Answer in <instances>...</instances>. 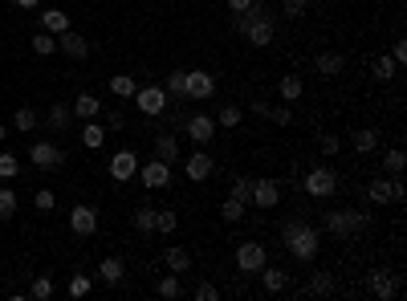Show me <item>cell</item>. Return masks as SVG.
Instances as JSON below:
<instances>
[{
  "mask_svg": "<svg viewBox=\"0 0 407 301\" xmlns=\"http://www.w3.org/2000/svg\"><path fill=\"white\" fill-rule=\"evenodd\" d=\"M53 204H57V200H53V191H49V187H41V191L33 196V208H37V212H53Z\"/></svg>",
  "mask_w": 407,
  "mask_h": 301,
  "instance_id": "obj_48",
  "label": "cell"
},
{
  "mask_svg": "<svg viewBox=\"0 0 407 301\" xmlns=\"http://www.w3.org/2000/svg\"><path fill=\"white\" fill-rule=\"evenodd\" d=\"M208 175H212V155H208V151L187 155V179H191V183H204Z\"/></svg>",
  "mask_w": 407,
  "mask_h": 301,
  "instance_id": "obj_19",
  "label": "cell"
},
{
  "mask_svg": "<svg viewBox=\"0 0 407 301\" xmlns=\"http://www.w3.org/2000/svg\"><path fill=\"white\" fill-rule=\"evenodd\" d=\"M212 94H216V82H212V74H208V70H187V98L208 102Z\"/></svg>",
  "mask_w": 407,
  "mask_h": 301,
  "instance_id": "obj_11",
  "label": "cell"
},
{
  "mask_svg": "<svg viewBox=\"0 0 407 301\" xmlns=\"http://www.w3.org/2000/svg\"><path fill=\"white\" fill-rule=\"evenodd\" d=\"M317 151L322 155H338L342 151V138L338 134H317Z\"/></svg>",
  "mask_w": 407,
  "mask_h": 301,
  "instance_id": "obj_43",
  "label": "cell"
},
{
  "mask_svg": "<svg viewBox=\"0 0 407 301\" xmlns=\"http://www.w3.org/2000/svg\"><path fill=\"white\" fill-rule=\"evenodd\" d=\"M261 264H269L265 245H257V240H240V249H236V269H240V273H261Z\"/></svg>",
  "mask_w": 407,
  "mask_h": 301,
  "instance_id": "obj_7",
  "label": "cell"
},
{
  "mask_svg": "<svg viewBox=\"0 0 407 301\" xmlns=\"http://www.w3.org/2000/svg\"><path fill=\"white\" fill-rule=\"evenodd\" d=\"M12 4H17V8H37L41 0H12Z\"/></svg>",
  "mask_w": 407,
  "mask_h": 301,
  "instance_id": "obj_54",
  "label": "cell"
},
{
  "mask_svg": "<svg viewBox=\"0 0 407 301\" xmlns=\"http://www.w3.org/2000/svg\"><path fill=\"white\" fill-rule=\"evenodd\" d=\"M232 29H236V33H244L253 49H265V45H273L277 21H273V12L265 8V4H257V0H253L244 12H232Z\"/></svg>",
  "mask_w": 407,
  "mask_h": 301,
  "instance_id": "obj_1",
  "label": "cell"
},
{
  "mask_svg": "<svg viewBox=\"0 0 407 301\" xmlns=\"http://www.w3.org/2000/svg\"><path fill=\"white\" fill-rule=\"evenodd\" d=\"M45 123H49V130H57V134H61V130H70V123H74V110L57 102V106L45 114Z\"/></svg>",
  "mask_w": 407,
  "mask_h": 301,
  "instance_id": "obj_27",
  "label": "cell"
},
{
  "mask_svg": "<svg viewBox=\"0 0 407 301\" xmlns=\"http://www.w3.org/2000/svg\"><path fill=\"white\" fill-rule=\"evenodd\" d=\"M314 70L322 74V78H338V74L346 70V57H342V53H334V49H330V53H317Z\"/></svg>",
  "mask_w": 407,
  "mask_h": 301,
  "instance_id": "obj_17",
  "label": "cell"
},
{
  "mask_svg": "<svg viewBox=\"0 0 407 301\" xmlns=\"http://www.w3.org/2000/svg\"><path fill=\"white\" fill-rule=\"evenodd\" d=\"M163 90H167V98H180V102H187V70H176V74H167Z\"/></svg>",
  "mask_w": 407,
  "mask_h": 301,
  "instance_id": "obj_28",
  "label": "cell"
},
{
  "mask_svg": "<svg viewBox=\"0 0 407 301\" xmlns=\"http://www.w3.org/2000/svg\"><path fill=\"white\" fill-rule=\"evenodd\" d=\"M33 53H41V57H49V53H57V37H53V33H45V29H41V33H33Z\"/></svg>",
  "mask_w": 407,
  "mask_h": 301,
  "instance_id": "obj_34",
  "label": "cell"
},
{
  "mask_svg": "<svg viewBox=\"0 0 407 301\" xmlns=\"http://www.w3.org/2000/svg\"><path fill=\"white\" fill-rule=\"evenodd\" d=\"M371 293L383 301H391L399 293V277L395 273H387V269H379V273H371Z\"/></svg>",
  "mask_w": 407,
  "mask_h": 301,
  "instance_id": "obj_16",
  "label": "cell"
},
{
  "mask_svg": "<svg viewBox=\"0 0 407 301\" xmlns=\"http://www.w3.org/2000/svg\"><path fill=\"white\" fill-rule=\"evenodd\" d=\"M366 200L371 204H395V175H375L366 183Z\"/></svg>",
  "mask_w": 407,
  "mask_h": 301,
  "instance_id": "obj_12",
  "label": "cell"
},
{
  "mask_svg": "<svg viewBox=\"0 0 407 301\" xmlns=\"http://www.w3.org/2000/svg\"><path fill=\"white\" fill-rule=\"evenodd\" d=\"M163 264L183 277V273H191V253H187V249H167V253H163Z\"/></svg>",
  "mask_w": 407,
  "mask_h": 301,
  "instance_id": "obj_24",
  "label": "cell"
},
{
  "mask_svg": "<svg viewBox=\"0 0 407 301\" xmlns=\"http://www.w3.org/2000/svg\"><path fill=\"white\" fill-rule=\"evenodd\" d=\"M138 172V159L135 151H118V155H110V179H118V183H131Z\"/></svg>",
  "mask_w": 407,
  "mask_h": 301,
  "instance_id": "obj_14",
  "label": "cell"
},
{
  "mask_svg": "<svg viewBox=\"0 0 407 301\" xmlns=\"http://www.w3.org/2000/svg\"><path fill=\"white\" fill-rule=\"evenodd\" d=\"M375 147H379V130H375V127L351 130V151H359V155H371Z\"/></svg>",
  "mask_w": 407,
  "mask_h": 301,
  "instance_id": "obj_20",
  "label": "cell"
},
{
  "mask_svg": "<svg viewBox=\"0 0 407 301\" xmlns=\"http://www.w3.org/2000/svg\"><path fill=\"white\" fill-rule=\"evenodd\" d=\"M371 224V216L366 212H355V208H338V212H326V232L334 236V240H351L355 232H362Z\"/></svg>",
  "mask_w": 407,
  "mask_h": 301,
  "instance_id": "obj_3",
  "label": "cell"
},
{
  "mask_svg": "<svg viewBox=\"0 0 407 301\" xmlns=\"http://www.w3.org/2000/svg\"><path fill=\"white\" fill-rule=\"evenodd\" d=\"M29 163H33L37 172H57V167L65 163V151H61L57 143H33V151H29Z\"/></svg>",
  "mask_w": 407,
  "mask_h": 301,
  "instance_id": "obj_6",
  "label": "cell"
},
{
  "mask_svg": "<svg viewBox=\"0 0 407 301\" xmlns=\"http://www.w3.org/2000/svg\"><path fill=\"white\" fill-rule=\"evenodd\" d=\"M249 4H253V0H228V8H232V12H244Z\"/></svg>",
  "mask_w": 407,
  "mask_h": 301,
  "instance_id": "obj_53",
  "label": "cell"
},
{
  "mask_svg": "<svg viewBox=\"0 0 407 301\" xmlns=\"http://www.w3.org/2000/svg\"><path fill=\"white\" fill-rule=\"evenodd\" d=\"M123 273H127V269H123V260H118V257H106L102 264H98V277H102L106 285H118V281H123Z\"/></svg>",
  "mask_w": 407,
  "mask_h": 301,
  "instance_id": "obj_29",
  "label": "cell"
},
{
  "mask_svg": "<svg viewBox=\"0 0 407 301\" xmlns=\"http://www.w3.org/2000/svg\"><path fill=\"white\" fill-rule=\"evenodd\" d=\"M310 293H314V298H330V293H334V281H330L326 273H314V277H310Z\"/></svg>",
  "mask_w": 407,
  "mask_h": 301,
  "instance_id": "obj_39",
  "label": "cell"
},
{
  "mask_svg": "<svg viewBox=\"0 0 407 301\" xmlns=\"http://www.w3.org/2000/svg\"><path fill=\"white\" fill-rule=\"evenodd\" d=\"M135 228L138 232H155V208H135Z\"/></svg>",
  "mask_w": 407,
  "mask_h": 301,
  "instance_id": "obj_42",
  "label": "cell"
},
{
  "mask_svg": "<svg viewBox=\"0 0 407 301\" xmlns=\"http://www.w3.org/2000/svg\"><path fill=\"white\" fill-rule=\"evenodd\" d=\"M232 196H236L240 204H249V208H253V179L236 175V179H232Z\"/></svg>",
  "mask_w": 407,
  "mask_h": 301,
  "instance_id": "obj_38",
  "label": "cell"
},
{
  "mask_svg": "<svg viewBox=\"0 0 407 301\" xmlns=\"http://www.w3.org/2000/svg\"><path fill=\"white\" fill-rule=\"evenodd\" d=\"M12 127L17 130H33L37 127V114H33V110H12Z\"/></svg>",
  "mask_w": 407,
  "mask_h": 301,
  "instance_id": "obj_44",
  "label": "cell"
},
{
  "mask_svg": "<svg viewBox=\"0 0 407 301\" xmlns=\"http://www.w3.org/2000/svg\"><path fill=\"white\" fill-rule=\"evenodd\" d=\"M12 212H17V191L4 187V191H0V220H8Z\"/></svg>",
  "mask_w": 407,
  "mask_h": 301,
  "instance_id": "obj_46",
  "label": "cell"
},
{
  "mask_svg": "<svg viewBox=\"0 0 407 301\" xmlns=\"http://www.w3.org/2000/svg\"><path fill=\"white\" fill-rule=\"evenodd\" d=\"M281 240H285V249L293 253V260H302V264H310V260H317V228L314 224H306V220H285L281 224Z\"/></svg>",
  "mask_w": 407,
  "mask_h": 301,
  "instance_id": "obj_2",
  "label": "cell"
},
{
  "mask_svg": "<svg viewBox=\"0 0 407 301\" xmlns=\"http://www.w3.org/2000/svg\"><path fill=\"white\" fill-rule=\"evenodd\" d=\"M240 118H244L240 106H220V127H240Z\"/></svg>",
  "mask_w": 407,
  "mask_h": 301,
  "instance_id": "obj_45",
  "label": "cell"
},
{
  "mask_svg": "<svg viewBox=\"0 0 407 301\" xmlns=\"http://www.w3.org/2000/svg\"><path fill=\"white\" fill-rule=\"evenodd\" d=\"M261 281H265V289H269V293H285V285H289V273L261 264Z\"/></svg>",
  "mask_w": 407,
  "mask_h": 301,
  "instance_id": "obj_25",
  "label": "cell"
},
{
  "mask_svg": "<svg viewBox=\"0 0 407 301\" xmlns=\"http://www.w3.org/2000/svg\"><path fill=\"white\" fill-rule=\"evenodd\" d=\"M253 114L269 118V123H277V127H289V123H293V110H285V106H269V102H261V98H253Z\"/></svg>",
  "mask_w": 407,
  "mask_h": 301,
  "instance_id": "obj_18",
  "label": "cell"
},
{
  "mask_svg": "<svg viewBox=\"0 0 407 301\" xmlns=\"http://www.w3.org/2000/svg\"><path fill=\"white\" fill-rule=\"evenodd\" d=\"M41 29H45V33H53V37H61V33L70 29V12H61V8H49V12H41Z\"/></svg>",
  "mask_w": 407,
  "mask_h": 301,
  "instance_id": "obj_22",
  "label": "cell"
},
{
  "mask_svg": "<svg viewBox=\"0 0 407 301\" xmlns=\"http://www.w3.org/2000/svg\"><path fill=\"white\" fill-rule=\"evenodd\" d=\"M244 208H249V204H240L236 196H228L225 204H220V216H225L228 224H236V220H244Z\"/></svg>",
  "mask_w": 407,
  "mask_h": 301,
  "instance_id": "obj_36",
  "label": "cell"
},
{
  "mask_svg": "<svg viewBox=\"0 0 407 301\" xmlns=\"http://www.w3.org/2000/svg\"><path fill=\"white\" fill-rule=\"evenodd\" d=\"M277 94H281V102H285V106H289V102H298V98H302V94H306V82H302V78H293V74H289V78H281V86H277Z\"/></svg>",
  "mask_w": 407,
  "mask_h": 301,
  "instance_id": "obj_26",
  "label": "cell"
},
{
  "mask_svg": "<svg viewBox=\"0 0 407 301\" xmlns=\"http://www.w3.org/2000/svg\"><path fill=\"white\" fill-rule=\"evenodd\" d=\"M86 293H90V277H86V273H78V277L70 281V298H86Z\"/></svg>",
  "mask_w": 407,
  "mask_h": 301,
  "instance_id": "obj_47",
  "label": "cell"
},
{
  "mask_svg": "<svg viewBox=\"0 0 407 301\" xmlns=\"http://www.w3.org/2000/svg\"><path fill=\"white\" fill-rule=\"evenodd\" d=\"M216 298H220V289H216L212 281H200V285H196V301H216Z\"/></svg>",
  "mask_w": 407,
  "mask_h": 301,
  "instance_id": "obj_49",
  "label": "cell"
},
{
  "mask_svg": "<svg viewBox=\"0 0 407 301\" xmlns=\"http://www.w3.org/2000/svg\"><path fill=\"white\" fill-rule=\"evenodd\" d=\"M391 61H395V65H404V61H407V41L391 45Z\"/></svg>",
  "mask_w": 407,
  "mask_h": 301,
  "instance_id": "obj_52",
  "label": "cell"
},
{
  "mask_svg": "<svg viewBox=\"0 0 407 301\" xmlns=\"http://www.w3.org/2000/svg\"><path fill=\"white\" fill-rule=\"evenodd\" d=\"M0 143H4V123H0Z\"/></svg>",
  "mask_w": 407,
  "mask_h": 301,
  "instance_id": "obj_55",
  "label": "cell"
},
{
  "mask_svg": "<svg viewBox=\"0 0 407 301\" xmlns=\"http://www.w3.org/2000/svg\"><path fill=\"white\" fill-rule=\"evenodd\" d=\"M176 224H180V216L171 212V208H159V212H155V232L167 236V232H176Z\"/></svg>",
  "mask_w": 407,
  "mask_h": 301,
  "instance_id": "obj_37",
  "label": "cell"
},
{
  "mask_svg": "<svg viewBox=\"0 0 407 301\" xmlns=\"http://www.w3.org/2000/svg\"><path fill=\"white\" fill-rule=\"evenodd\" d=\"M253 204H257V208H277V204H281V183L269 179V175L253 179Z\"/></svg>",
  "mask_w": 407,
  "mask_h": 301,
  "instance_id": "obj_10",
  "label": "cell"
},
{
  "mask_svg": "<svg viewBox=\"0 0 407 301\" xmlns=\"http://www.w3.org/2000/svg\"><path fill=\"white\" fill-rule=\"evenodd\" d=\"M29 298H33V301H49V298H53V281H49L45 273H41V277H33V285H29Z\"/></svg>",
  "mask_w": 407,
  "mask_h": 301,
  "instance_id": "obj_35",
  "label": "cell"
},
{
  "mask_svg": "<svg viewBox=\"0 0 407 301\" xmlns=\"http://www.w3.org/2000/svg\"><path fill=\"white\" fill-rule=\"evenodd\" d=\"M183 127H187V138H191V143H212V134H216V118H212V114H191Z\"/></svg>",
  "mask_w": 407,
  "mask_h": 301,
  "instance_id": "obj_15",
  "label": "cell"
},
{
  "mask_svg": "<svg viewBox=\"0 0 407 301\" xmlns=\"http://www.w3.org/2000/svg\"><path fill=\"white\" fill-rule=\"evenodd\" d=\"M123 127H127L123 110H110V114H106V130H123Z\"/></svg>",
  "mask_w": 407,
  "mask_h": 301,
  "instance_id": "obj_51",
  "label": "cell"
},
{
  "mask_svg": "<svg viewBox=\"0 0 407 301\" xmlns=\"http://www.w3.org/2000/svg\"><path fill=\"white\" fill-rule=\"evenodd\" d=\"M302 191L314 196V200H330L338 191V172L334 167H310V172L302 175Z\"/></svg>",
  "mask_w": 407,
  "mask_h": 301,
  "instance_id": "obj_4",
  "label": "cell"
},
{
  "mask_svg": "<svg viewBox=\"0 0 407 301\" xmlns=\"http://www.w3.org/2000/svg\"><path fill=\"white\" fill-rule=\"evenodd\" d=\"M135 106L147 114V118H159V114H167V90L163 86H138L135 90Z\"/></svg>",
  "mask_w": 407,
  "mask_h": 301,
  "instance_id": "obj_5",
  "label": "cell"
},
{
  "mask_svg": "<svg viewBox=\"0 0 407 301\" xmlns=\"http://www.w3.org/2000/svg\"><path fill=\"white\" fill-rule=\"evenodd\" d=\"M404 163H407V155L399 151V147H391V151L383 155V172L387 175H404Z\"/></svg>",
  "mask_w": 407,
  "mask_h": 301,
  "instance_id": "obj_33",
  "label": "cell"
},
{
  "mask_svg": "<svg viewBox=\"0 0 407 301\" xmlns=\"http://www.w3.org/2000/svg\"><path fill=\"white\" fill-rule=\"evenodd\" d=\"M135 90H138V82L135 78H127V74L110 78V94H114V98H135Z\"/></svg>",
  "mask_w": 407,
  "mask_h": 301,
  "instance_id": "obj_32",
  "label": "cell"
},
{
  "mask_svg": "<svg viewBox=\"0 0 407 301\" xmlns=\"http://www.w3.org/2000/svg\"><path fill=\"white\" fill-rule=\"evenodd\" d=\"M57 49H61L65 57H74V61H86V57H90V41H86L82 33H74V29H65V33L57 37Z\"/></svg>",
  "mask_w": 407,
  "mask_h": 301,
  "instance_id": "obj_13",
  "label": "cell"
},
{
  "mask_svg": "<svg viewBox=\"0 0 407 301\" xmlns=\"http://www.w3.org/2000/svg\"><path fill=\"white\" fill-rule=\"evenodd\" d=\"M102 138H106V127H102L98 118H86V130H82V143H86L90 151H98V147H102Z\"/></svg>",
  "mask_w": 407,
  "mask_h": 301,
  "instance_id": "obj_30",
  "label": "cell"
},
{
  "mask_svg": "<svg viewBox=\"0 0 407 301\" xmlns=\"http://www.w3.org/2000/svg\"><path fill=\"white\" fill-rule=\"evenodd\" d=\"M17 175H21L17 155H12V151H4V155H0V179H17Z\"/></svg>",
  "mask_w": 407,
  "mask_h": 301,
  "instance_id": "obj_40",
  "label": "cell"
},
{
  "mask_svg": "<svg viewBox=\"0 0 407 301\" xmlns=\"http://www.w3.org/2000/svg\"><path fill=\"white\" fill-rule=\"evenodd\" d=\"M70 232L90 240L94 232H98V208H90V204H78V208H70Z\"/></svg>",
  "mask_w": 407,
  "mask_h": 301,
  "instance_id": "obj_8",
  "label": "cell"
},
{
  "mask_svg": "<svg viewBox=\"0 0 407 301\" xmlns=\"http://www.w3.org/2000/svg\"><path fill=\"white\" fill-rule=\"evenodd\" d=\"M155 159L176 163V159H180V138H176V134H159V138H155Z\"/></svg>",
  "mask_w": 407,
  "mask_h": 301,
  "instance_id": "obj_23",
  "label": "cell"
},
{
  "mask_svg": "<svg viewBox=\"0 0 407 301\" xmlns=\"http://www.w3.org/2000/svg\"><path fill=\"white\" fill-rule=\"evenodd\" d=\"M285 17H289V21L306 17V0H285Z\"/></svg>",
  "mask_w": 407,
  "mask_h": 301,
  "instance_id": "obj_50",
  "label": "cell"
},
{
  "mask_svg": "<svg viewBox=\"0 0 407 301\" xmlns=\"http://www.w3.org/2000/svg\"><path fill=\"white\" fill-rule=\"evenodd\" d=\"M135 175L143 179V187H151V191H155V187H167V183H171V163H163V159H151V163H143Z\"/></svg>",
  "mask_w": 407,
  "mask_h": 301,
  "instance_id": "obj_9",
  "label": "cell"
},
{
  "mask_svg": "<svg viewBox=\"0 0 407 301\" xmlns=\"http://www.w3.org/2000/svg\"><path fill=\"white\" fill-rule=\"evenodd\" d=\"M395 70H399V65H395V61H391V53H387V57H379V61H375V78H379V82H391V78H395Z\"/></svg>",
  "mask_w": 407,
  "mask_h": 301,
  "instance_id": "obj_41",
  "label": "cell"
},
{
  "mask_svg": "<svg viewBox=\"0 0 407 301\" xmlns=\"http://www.w3.org/2000/svg\"><path fill=\"white\" fill-rule=\"evenodd\" d=\"M159 298H163V301L183 298V281H180V273H167V277L159 281Z\"/></svg>",
  "mask_w": 407,
  "mask_h": 301,
  "instance_id": "obj_31",
  "label": "cell"
},
{
  "mask_svg": "<svg viewBox=\"0 0 407 301\" xmlns=\"http://www.w3.org/2000/svg\"><path fill=\"white\" fill-rule=\"evenodd\" d=\"M70 110H74V118H82V123H86V118H98V114H102V102L86 90V94H78V98H74V106H70Z\"/></svg>",
  "mask_w": 407,
  "mask_h": 301,
  "instance_id": "obj_21",
  "label": "cell"
}]
</instances>
